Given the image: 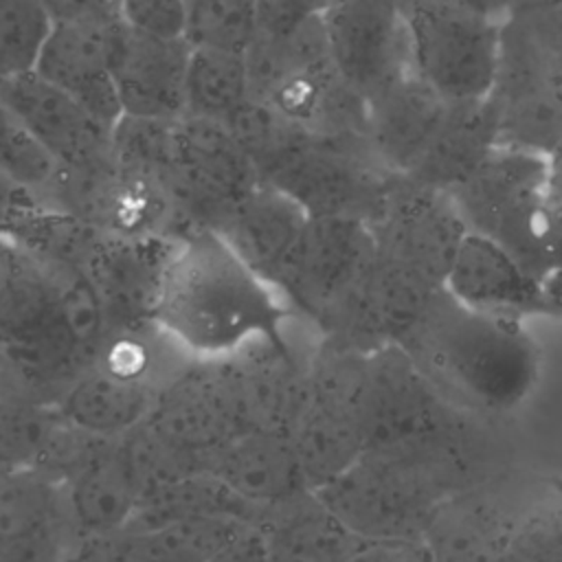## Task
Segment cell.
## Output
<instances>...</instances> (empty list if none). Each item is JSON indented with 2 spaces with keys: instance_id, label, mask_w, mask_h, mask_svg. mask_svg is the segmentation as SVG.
<instances>
[{
  "instance_id": "cell-1",
  "label": "cell",
  "mask_w": 562,
  "mask_h": 562,
  "mask_svg": "<svg viewBox=\"0 0 562 562\" xmlns=\"http://www.w3.org/2000/svg\"><path fill=\"white\" fill-rule=\"evenodd\" d=\"M285 296L255 272L215 231L195 228L176 239L151 325L202 362L252 347L292 349Z\"/></svg>"
},
{
  "instance_id": "cell-2",
  "label": "cell",
  "mask_w": 562,
  "mask_h": 562,
  "mask_svg": "<svg viewBox=\"0 0 562 562\" xmlns=\"http://www.w3.org/2000/svg\"><path fill=\"white\" fill-rule=\"evenodd\" d=\"M492 472L479 428L364 450L314 490L360 540H419L448 498Z\"/></svg>"
},
{
  "instance_id": "cell-3",
  "label": "cell",
  "mask_w": 562,
  "mask_h": 562,
  "mask_svg": "<svg viewBox=\"0 0 562 562\" xmlns=\"http://www.w3.org/2000/svg\"><path fill=\"white\" fill-rule=\"evenodd\" d=\"M397 345L452 406L474 417L516 408L540 373L525 321L476 312L443 285Z\"/></svg>"
},
{
  "instance_id": "cell-4",
  "label": "cell",
  "mask_w": 562,
  "mask_h": 562,
  "mask_svg": "<svg viewBox=\"0 0 562 562\" xmlns=\"http://www.w3.org/2000/svg\"><path fill=\"white\" fill-rule=\"evenodd\" d=\"M261 182L290 195L310 217L373 222L400 178L373 154L367 136L321 134L248 101L226 125Z\"/></svg>"
},
{
  "instance_id": "cell-5",
  "label": "cell",
  "mask_w": 562,
  "mask_h": 562,
  "mask_svg": "<svg viewBox=\"0 0 562 562\" xmlns=\"http://www.w3.org/2000/svg\"><path fill=\"white\" fill-rule=\"evenodd\" d=\"M465 228L501 244L540 281L562 268V211L549 195V156L496 145L448 191Z\"/></svg>"
},
{
  "instance_id": "cell-6",
  "label": "cell",
  "mask_w": 562,
  "mask_h": 562,
  "mask_svg": "<svg viewBox=\"0 0 562 562\" xmlns=\"http://www.w3.org/2000/svg\"><path fill=\"white\" fill-rule=\"evenodd\" d=\"M498 145L551 154L562 143V18L522 0L503 22L485 97Z\"/></svg>"
},
{
  "instance_id": "cell-7",
  "label": "cell",
  "mask_w": 562,
  "mask_h": 562,
  "mask_svg": "<svg viewBox=\"0 0 562 562\" xmlns=\"http://www.w3.org/2000/svg\"><path fill=\"white\" fill-rule=\"evenodd\" d=\"M246 66L252 101L312 132L367 136V101L336 72L321 13L285 37H255Z\"/></svg>"
},
{
  "instance_id": "cell-8",
  "label": "cell",
  "mask_w": 562,
  "mask_h": 562,
  "mask_svg": "<svg viewBox=\"0 0 562 562\" xmlns=\"http://www.w3.org/2000/svg\"><path fill=\"white\" fill-rule=\"evenodd\" d=\"M364 360L367 353L321 338L305 362L307 391L288 435L312 490L336 479L364 452Z\"/></svg>"
},
{
  "instance_id": "cell-9",
  "label": "cell",
  "mask_w": 562,
  "mask_h": 562,
  "mask_svg": "<svg viewBox=\"0 0 562 562\" xmlns=\"http://www.w3.org/2000/svg\"><path fill=\"white\" fill-rule=\"evenodd\" d=\"M411 72L446 101H483L501 22L454 0H400Z\"/></svg>"
},
{
  "instance_id": "cell-10",
  "label": "cell",
  "mask_w": 562,
  "mask_h": 562,
  "mask_svg": "<svg viewBox=\"0 0 562 562\" xmlns=\"http://www.w3.org/2000/svg\"><path fill=\"white\" fill-rule=\"evenodd\" d=\"M259 182L255 165L226 125L187 114L173 121L165 191L178 237L195 228L213 231Z\"/></svg>"
},
{
  "instance_id": "cell-11",
  "label": "cell",
  "mask_w": 562,
  "mask_h": 562,
  "mask_svg": "<svg viewBox=\"0 0 562 562\" xmlns=\"http://www.w3.org/2000/svg\"><path fill=\"white\" fill-rule=\"evenodd\" d=\"M553 485L533 474L492 470L463 487L424 536L435 562H503L525 518Z\"/></svg>"
},
{
  "instance_id": "cell-12",
  "label": "cell",
  "mask_w": 562,
  "mask_h": 562,
  "mask_svg": "<svg viewBox=\"0 0 562 562\" xmlns=\"http://www.w3.org/2000/svg\"><path fill=\"white\" fill-rule=\"evenodd\" d=\"M476 417L452 406L400 345L367 353L362 384L364 450L465 432Z\"/></svg>"
},
{
  "instance_id": "cell-13",
  "label": "cell",
  "mask_w": 562,
  "mask_h": 562,
  "mask_svg": "<svg viewBox=\"0 0 562 562\" xmlns=\"http://www.w3.org/2000/svg\"><path fill=\"white\" fill-rule=\"evenodd\" d=\"M143 426L195 472L209 470L213 454L248 430L224 360H198L167 380Z\"/></svg>"
},
{
  "instance_id": "cell-14",
  "label": "cell",
  "mask_w": 562,
  "mask_h": 562,
  "mask_svg": "<svg viewBox=\"0 0 562 562\" xmlns=\"http://www.w3.org/2000/svg\"><path fill=\"white\" fill-rule=\"evenodd\" d=\"M375 255L369 222L356 217H307L279 279L292 310L316 325L353 288Z\"/></svg>"
},
{
  "instance_id": "cell-15",
  "label": "cell",
  "mask_w": 562,
  "mask_h": 562,
  "mask_svg": "<svg viewBox=\"0 0 562 562\" xmlns=\"http://www.w3.org/2000/svg\"><path fill=\"white\" fill-rule=\"evenodd\" d=\"M439 288L375 252L362 277L316 327L334 345L371 353L397 345Z\"/></svg>"
},
{
  "instance_id": "cell-16",
  "label": "cell",
  "mask_w": 562,
  "mask_h": 562,
  "mask_svg": "<svg viewBox=\"0 0 562 562\" xmlns=\"http://www.w3.org/2000/svg\"><path fill=\"white\" fill-rule=\"evenodd\" d=\"M375 252L443 285L468 228L446 191L397 178L369 224Z\"/></svg>"
},
{
  "instance_id": "cell-17",
  "label": "cell",
  "mask_w": 562,
  "mask_h": 562,
  "mask_svg": "<svg viewBox=\"0 0 562 562\" xmlns=\"http://www.w3.org/2000/svg\"><path fill=\"white\" fill-rule=\"evenodd\" d=\"M321 20L336 72L364 101L411 72L400 0H345Z\"/></svg>"
},
{
  "instance_id": "cell-18",
  "label": "cell",
  "mask_w": 562,
  "mask_h": 562,
  "mask_svg": "<svg viewBox=\"0 0 562 562\" xmlns=\"http://www.w3.org/2000/svg\"><path fill=\"white\" fill-rule=\"evenodd\" d=\"M0 99L57 169H97L114 160L112 127L35 70L0 79Z\"/></svg>"
},
{
  "instance_id": "cell-19",
  "label": "cell",
  "mask_w": 562,
  "mask_h": 562,
  "mask_svg": "<svg viewBox=\"0 0 562 562\" xmlns=\"http://www.w3.org/2000/svg\"><path fill=\"white\" fill-rule=\"evenodd\" d=\"M105 42L123 114L160 121L184 116V83L191 57L187 40L145 35L114 20L105 29Z\"/></svg>"
},
{
  "instance_id": "cell-20",
  "label": "cell",
  "mask_w": 562,
  "mask_h": 562,
  "mask_svg": "<svg viewBox=\"0 0 562 562\" xmlns=\"http://www.w3.org/2000/svg\"><path fill=\"white\" fill-rule=\"evenodd\" d=\"M59 487L75 542L121 533L145 492L125 435L103 437Z\"/></svg>"
},
{
  "instance_id": "cell-21",
  "label": "cell",
  "mask_w": 562,
  "mask_h": 562,
  "mask_svg": "<svg viewBox=\"0 0 562 562\" xmlns=\"http://www.w3.org/2000/svg\"><path fill=\"white\" fill-rule=\"evenodd\" d=\"M72 544L55 479L40 470L0 476V562H61Z\"/></svg>"
},
{
  "instance_id": "cell-22",
  "label": "cell",
  "mask_w": 562,
  "mask_h": 562,
  "mask_svg": "<svg viewBox=\"0 0 562 562\" xmlns=\"http://www.w3.org/2000/svg\"><path fill=\"white\" fill-rule=\"evenodd\" d=\"M443 288L463 305L505 318L547 316L542 281L527 272L501 244L479 233L463 237Z\"/></svg>"
},
{
  "instance_id": "cell-23",
  "label": "cell",
  "mask_w": 562,
  "mask_h": 562,
  "mask_svg": "<svg viewBox=\"0 0 562 562\" xmlns=\"http://www.w3.org/2000/svg\"><path fill=\"white\" fill-rule=\"evenodd\" d=\"M450 101L413 72L367 101V140L380 162L406 178L432 143Z\"/></svg>"
},
{
  "instance_id": "cell-24",
  "label": "cell",
  "mask_w": 562,
  "mask_h": 562,
  "mask_svg": "<svg viewBox=\"0 0 562 562\" xmlns=\"http://www.w3.org/2000/svg\"><path fill=\"white\" fill-rule=\"evenodd\" d=\"M209 472L259 512L312 492L285 430L239 432L213 454Z\"/></svg>"
},
{
  "instance_id": "cell-25",
  "label": "cell",
  "mask_w": 562,
  "mask_h": 562,
  "mask_svg": "<svg viewBox=\"0 0 562 562\" xmlns=\"http://www.w3.org/2000/svg\"><path fill=\"white\" fill-rule=\"evenodd\" d=\"M307 217L290 195L259 182L213 231L279 290V279Z\"/></svg>"
},
{
  "instance_id": "cell-26",
  "label": "cell",
  "mask_w": 562,
  "mask_h": 562,
  "mask_svg": "<svg viewBox=\"0 0 562 562\" xmlns=\"http://www.w3.org/2000/svg\"><path fill=\"white\" fill-rule=\"evenodd\" d=\"M105 29L53 24L33 70L114 127L123 112L110 70Z\"/></svg>"
},
{
  "instance_id": "cell-27",
  "label": "cell",
  "mask_w": 562,
  "mask_h": 562,
  "mask_svg": "<svg viewBox=\"0 0 562 562\" xmlns=\"http://www.w3.org/2000/svg\"><path fill=\"white\" fill-rule=\"evenodd\" d=\"M160 386L151 378L127 375L94 362L59 391L53 404L68 424L83 432L121 437L147 419Z\"/></svg>"
},
{
  "instance_id": "cell-28",
  "label": "cell",
  "mask_w": 562,
  "mask_h": 562,
  "mask_svg": "<svg viewBox=\"0 0 562 562\" xmlns=\"http://www.w3.org/2000/svg\"><path fill=\"white\" fill-rule=\"evenodd\" d=\"M252 525L270 562H345L362 544L314 490L263 509Z\"/></svg>"
},
{
  "instance_id": "cell-29",
  "label": "cell",
  "mask_w": 562,
  "mask_h": 562,
  "mask_svg": "<svg viewBox=\"0 0 562 562\" xmlns=\"http://www.w3.org/2000/svg\"><path fill=\"white\" fill-rule=\"evenodd\" d=\"M496 145V125L485 99L450 101L432 143L404 180L448 193L465 180Z\"/></svg>"
},
{
  "instance_id": "cell-30",
  "label": "cell",
  "mask_w": 562,
  "mask_h": 562,
  "mask_svg": "<svg viewBox=\"0 0 562 562\" xmlns=\"http://www.w3.org/2000/svg\"><path fill=\"white\" fill-rule=\"evenodd\" d=\"M259 514L257 507L235 494L222 479L204 470L149 487L123 531L204 518H235L252 525Z\"/></svg>"
},
{
  "instance_id": "cell-31",
  "label": "cell",
  "mask_w": 562,
  "mask_h": 562,
  "mask_svg": "<svg viewBox=\"0 0 562 562\" xmlns=\"http://www.w3.org/2000/svg\"><path fill=\"white\" fill-rule=\"evenodd\" d=\"M250 101V79L246 55L191 48L184 114L228 125L233 116Z\"/></svg>"
},
{
  "instance_id": "cell-32",
  "label": "cell",
  "mask_w": 562,
  "mask_h": 562,
  "mask_svg": "<svg viewBox=\"0 0 562 562\" xmlns=\"http://www.w3.org/2000/svg\"><path fill=\"white\" fill-rule=\"evenodd\" d=\"M248 525L235 518L180 520L121 531L114 538L132 562H209Z\"/></svg>"
},
{
  "instance_id": "cell-33",
  "label": "cell",
  "mask_w": 562,
  "mask_h": 562,
  "mask_svg": "<svg viewBox=\"0 0 562 562\" xmlns=\"http://www.w3.org/2000/svg\"><path fill=\"white\" fill-rule=\"evenodd\" d=\"M257 33V0H189L184 40L191 48L246 55Z\"/></svg>"
},
{
  "instance_id": "cell-34",
  "label": "cell",
  "mask_w": 562,
  "mask_h": 562,
  "mask_svg": "<svg viewBox=\"0 0 562 562\" xmlns=\"http://www.w3.org/2000/svg\"><path fill=\"white\" fill-rule=\"evenodd\" d=\"M50 29L42 0H0V79L33 70Z\"/></svg>"
},
{
  "instance_id": "cell-35",
  "label": "cell",
  "mask_w": 562,
  "mask_h": 562,
  "mask_svg": "<svg viewBox=\"0 0 562 562\" xmlns=\"http://www.w3.org/2000/svg\"><path fill=\"white\" fill-rule=\"evenodd\" d=\"M0 171L42 193L57 173L53 158L40 147L15 112L0 99Z\"/></svg>"
},
{
  "instance_id": "cell-36",
  "label": "cell",
  "mask_w": 562,
  "mask_h": 562,
  "mask_svg": "<svg viewBox=\"0 0 562 562\" xmlns=\"http://www.w3.org/2000/svg\"><path fill=\"white\" fill-rule=\"evenodd\" d=\"M503 562H562V485L555 483L529 512Z\"/></svg>"
},
{
  "instance_id": "cell-37",
  "label": "cell",
  "mask_w": 562,
  "mask_h": 562,
  "mask_svg": "<svg viewBox=\"0 0 562 562\" xmlns=\"http://www.w3.org/2000/svg\"><path fill=\"white\" fill-rule=\"evenodd\" d=\"M187 4L189 0H116L123 24L162 40H184Z\"/></svg>"
},
{
  "instance_id": "cell-38",
  "label": "cell",
  "mask_w": 562,
  "mask_h": 562,
  "mask_svg": "<svg viewBox=\"0 0 562 562\" xmlns=\"http://www.w3.org/2000/svg\"><path fill=\"white\" fill-rule=\"evenodd\" d=\"M318 13L314 0H257L255 37H285Z\"/></svg>"
},
{
  "instance_id": "cell-39",
  "label": "cell",
  "mask_w": 562,
  "mask_h": 562,
  "mask_svg": "<svg viewBox=\"0 0 562 562\" xmlns=\"http://www.w3.org/2000/svg\"><path fill=\"white\" fill-rule=\"evenodd\" d=\"M44 206L37 191L0 171V237H15Z\"/></svg>"
},
{
  "instance_id": "cell-40",
  "label": "cell",
  "mask_w": 562,
  "mask_h": 562,
  "mask_svg": "<svg viewBox=\"0 0 562 562\" xmlns=\"http://www.w3.org/2000/svg\"><path fill=\"white\" fill-rule=\"evenodd\" d=\"M53 24L108 26L119 20L116 0H42Z\"/></svg>"
},
{
  "instance_id": "cell-41",
  "label": "cell",
  "mask_w": 562,
  "mask_h": 562,
  "mask_svg": "<svg viewBox=\"0 0 562 562\" xmlns=\"http://www.w3.org/2000/svg\"><path fill=\"white\" fill-rule=\"evenodd\" d=\"M345 562H435L424 538L419 540H362Z\"/></svg>"
},
{
  "instance_id": "cell-42",
  "label": "cell",
  "mask_w": 562,
  "mask_h": 562,
  "mask_svg": "<svg viewBox=\"0 0 562 562\" xmlns=\"http://www.w3.org/2000/svg\"><path fill=\"white\" fill-rule=\"evenodd\" d=\"M209 562H270L261 533L255 525L244 527Z\"/></svg>"
},
{
  "instance_id": "cell-43",
  "label": "cell",
  "mask_w": 562,
  "mask_h": 562,
  "mask_svg": "<svg viewBox=\"0 0 562 562\" xmlns=\"http://www.w3.org/2000/svg\"><path fill=\"white\" fill-rule=\"evenodd\" d=\"M61 562H132L114 536L75 542Z\"/></svg>"
},
{
  "instance_id": "cell-44",
  "label": "cell",
  "mask_w": 562,
  "mask_h": 562,
  "mask_svg": "<svg viewBox=\"0 0 562 562\" xmlns=\"http://www.w3.org/2000/svg\"><path fill=\"white\" fill-rule=\"evenodd\" d=\"M476 13H483L496 22H503L522 0H454Z\"/></svg>"
},
{
  "instance_id": "cell-45",
  "label": "cell",
  "mask_w": 562,
  "mask_h": 562,
  "mask_svg": "<svg viewBox=\"0 0 562 562\" xmlns=\"http://www.w3.org/2000/svg\"><path fill=\"white\" fill-rule=\"evenodd\" d=\"M547 316H562V268L542 279Z\"/></svg>"
},
{
  "instance_id": "cell-46",
  "label": "cell",
  "mask_w": 562,
  "mask_h": 562,
  "mask_svg": "<svg viewBox=\"0 0 562 562\" xmlns=\"http://www.w3.org/2000/svg\"><path fill=\"white\" fill-rule=\"evenodd\" d=\"M549 195L562 211V143L549 154Z\"/></svg>"
},
{
  "instance_id": "cell-47",
  "label": "cell",
  "mask_w": 562,
  "mask_h": 562,
  "mask_svg": "<svg viewBox=\"0 0 562 562\" xmlns=\"http://www.w3.org/2000/svg\"><path fill=\"white\" fill-rule=\"evenodd\" d=\"M340 2H345V0H314V4L321 9V13L329 7H334V4H340Z\"/></svg>"
},
{
  "instance_id": "cell-48",
  "label": "cell",
  "mask_w": 562,
  "mask_h": 562,
  "mask_svg": "<svg viewBox=\"0 0 562 562\" xmlns=\"http://www.w3.org/2000/svg\"><path fill=\"white\" fill-rule=\"evenodd\" d=\"M547 4H551L555 11H558V15L562 18V0H544Z\"/></svg>"
}]
</instances>
